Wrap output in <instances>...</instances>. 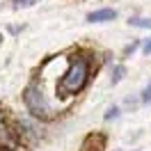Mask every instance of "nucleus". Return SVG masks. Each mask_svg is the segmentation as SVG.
<instances>
[{"mask_svg":"<svg viewBox=\"0 0 151 151\" xmlns=\"http://www.w3.org/2000/svg\"><path fill=\"white\" fill-rule=\"evenodd\" d=\"M112 117H117V108H112V110H108V114H105V119H112Z\"/></svg>","mask_w":151,"mask_h":151,"instance_id":"obj_8","label":"nucleus"},{"mask_svg":"<svg viewBox=\"0 0 151 151\" xmlns=\"http://www.w3.org/2000/svg\"><path fill=\"white\" fill-rule=\"evenodd\" d=\"M14 147H16V135L12 126L5 122V114L0 110V151H12Z\"/></svg>","mask_w":151,"mask_h":151,"instance_id":"obj_3","label":"nucleus"},{"mask_svg":"<svg viewBox=\"0 0 151 151\" xmlns=\"http://www.w3.org/2000/svg\"><path fill=\"white\" fill-rule=\"evenodd\" d=\"M25 105H28V110L35 114V117H41V119L53 117V108H50L44 89L39 85H30L28 89H25Z\"/></svg>","mask_w":151,"mask_h":151,"instance_id":"obj_2","label":"nucleus"},{"mask_svg":"<svg viewBox=\"0 0 151 151\" xmlns=\"http://www.w3.org/2000/svg\"><path fill=\"white\" fill-rule=\"evenodd\" d=\"M80 151H103V137L101 135H89Z\"/></svg>","mask_w":151,"mask_h":151,"instance_id":"obj_5","label":"nucleus"},{"mask_svg":"<svg viewBox=\"0 0 151 151\" xmlns=\"http://www.w3.org/2000/svg\"><path fill=\"white\" fill-rule=\"evenodd\" d=\"M128 23L135 25V28H151V21H147V19H131Z\"/></svg>","mask_w":151,"mask_h":151,"instance_id":"obj_6","label":"nucleus"},{"mask_svg":"<svg viewBox=\"0 0 151 151\" xmlns=\"http://www.w3.org/2000/svg\"><path fill=\"white\" fill-rule=\"evenodd\" d=\"M112 19H117V12L114 9H99V12L87 14L89 23H105V21H112Z\"/></svg>","mask_w":151,"mask_h":151,"instance_id":"obj_4","label":"nucleus"},{"mask_svg":"<svg viewBox=\"0 0 151 151\" xmlns=\"http://www.w3.org/2000/svg\"><path fill=\"white\" fill-rule=\"evenodd\" d=\"M32 2H37V0H14V7H28Z\"/></svg>","mask_w":151,"mask_h":151,"instance_id":"obj_7","label":"nucleus"},{"mask_svg":"<svg viewBox=\"0 0 151 151\" xmlns=\"http://www.w3.org/2000/svg\"><path fill=\"white\" fill-rule=\"evenodd\" d=\"M87 76H89V66H87L85 60H73L69 69H66V73L62 76V80H60V94H78L87 83Z\"/></svg>","mask_w":151,"mask_h":151,"instance_id":"obj_1","label":"nucleus"},{"mask_svg":"<svg viewBox=\"0 0 151 151\" xmlns=\"http://www.w3.org/2000/svg\"><path fill=\"white\" fill-rule=\"evenodd\" d=\"M144 53H151V39L147 41V44H144Z\"/></svg>","mask_w":151,"mask_h":151,"instance_id":"obj_9","label":"nucleus"}]
</instances>
